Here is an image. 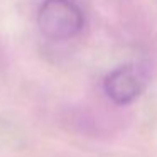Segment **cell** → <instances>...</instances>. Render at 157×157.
Here are the masks:
<instances>
[{"label": "cell", "instance_id": "6da1fadb", "mask_svg": "<svg viewBox=\"0 0 157 157\" xmlns=\"http://www.w3.org/2000/svg\"><path fill=\"white\" fill-rule=\"evenodd\" d=\"M37 25L44 37L68 41L81 32L85 15L73 0H44L37 12Z\"/></svg>", "mask_w": 157, "mask_h": 157}, {"label": "cell", "instance_id": "7a4b0ae2", "mask_svg": "<svg viewBox=\"0 0 157 157\" xmlns=\"http://www.w3.org/2000/svg\"><path fill=\"white\" fill-rule=\"evenodd\" d=\"M147 76L140 66L125 64L110 71L103 79L105 95L117 105H128L142 95Z\"/></svg>", "mask_w": 157, "mask_h": 157}]
</instances>
